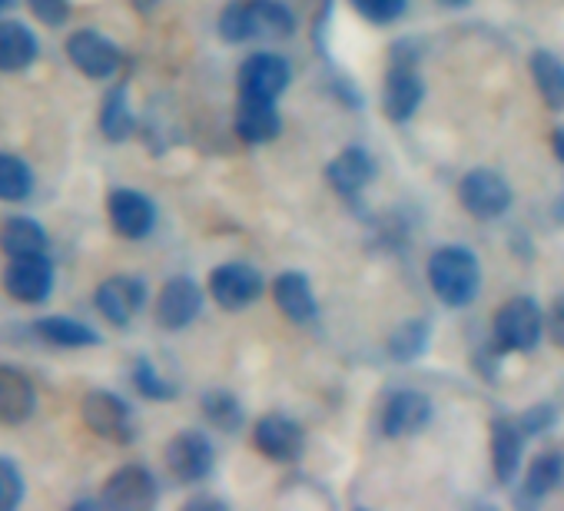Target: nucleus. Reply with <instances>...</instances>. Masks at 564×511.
<instances>
[{
	"label": "nucleus",
	"mask_w": 564,
	"mask_h": 511,
	"mask_svg": "<svg viewBox=\"0 0 564 511\" xmlns=\"http://www.w3.org/2000/svg\"><path fill=\"white\" fill-rule=\"evenodd\" d=\"M296 31L293 11L282 0H232L219 14V34L226 44H246L259 37H290Z\"/></svg>",
	"instance_id": "nucleus-1"
},
{
	"label": "nucleus",
	"mask_w": 564,
	"mask_h": 511,
	"mask_svg": "<svg viewBox=\"0 0 564 511\" xmlns=\"http://www.w3.org/2000/svg\"><path fill=\"white\" fill-rule=\"evenodd\" d=\"M429 283L435 290V296L452 306V309H465L475 303L478 290H481V263L478 256L465 246H442L432 252L429 260Z\"/></svg>",
	"instance_id": "nucleus-2"
},
{
	"label": "nucleus",
	"mask_w": 564,
	"mask_h": 511,
	"mask_svg": "<svg viewBox=\"0 0 564 511\" xmlns=\"http://www.w3.org/2000/svg\"><path fill=\"white\" fill-rule=\"evenodd\" d=\"M544 316L531 296H514L495 313V346L501 352H531L541 339Z\"/></svg>",
	"instance_id": "nucleus-3"
},
{
	"label": "nucleus",
	"mask_w": 564,
	"mask_h": 511,
	"mask_svg": "<svg viewBox=\"0 0 564 511\" xmlns=\"http://www.w3.org/2000/svg\"><path fill=\"white\" fill-rule=\"evenodd\" d=\"M80 412H84L87 428H90L94 435H100V438H110V442H117V445H130V442L137 438V425H133L130 405H127L120 395L107 392V389L87 392Z\"/></svg>",
	"instance_id": "nucleus-4"
},
{
	"label": "nucleus",
	"mask_w": 564,
	"mask_h": 511,
	"mask_svg": "<svg viewBox=\"0 0 564 511\" xmlns=\"http://www.w3.org/2000/svg\"><path fill=\"white\" fill-rule=\"evenodd\" d=\"M458 199L475 219H498L511 206V186L495 170H471L458 183Z\"/></svg>",
	"instance_id": "nucleus-5"
},
{
	"label": "nucleus",
	"mask_w": 564,
	"mask_h": 511,
	"mask_svg": "<svg viewBox=\"0 0 564 511\" xmlns=\"http://www.w3.org/2000/svg\"><path fill=\"white\" fill-rule=\"evenodd\" d=\"M262 290H265V283H262L259 270H252L246 263H223L209 273V296L226 313L249 309L262 296Z\"/></svg>",
	"instance_id": "nucleus-6"
},
{
	"label": "nucleus",
	"mask_w": 564,
	"mask_h": 511,
	"mask_svg": "<svg viewBox=\"0 0 564 511\" xmlns=\"http://www.w3.org/2000/svg\"><path fill=\"white\" fill-rule=\"evenodd\" d=\"M156 478L143 465H123L104 485V504L113 511H147L156 504Z\"/></svg>",
	"instance_id": "nucleus-7"
},
{
	"label": "nucleus",
	"mask_w": 564,
	"mask_h": 511,
	"mask_svg": "<svg viewBox=\"0 0 564 511\" xmlns=\"http://www.w3.org/2000/svg\"><path fill=\"white\" fill-rule=\"evenodd\" d=\"M290 64L279 54H252L239 67V97L246 100H279L290 87Z\"/></svg>",
	"instance_id": "nucleus-8"
},
{
	"label": "nucleus",
	"mask_w": 564,
	"mask_h": 511,
	"mask_svg": "<svg viewBox=\"0 0 564 511\" xmlns=\"http://www.w3.org/2000/svg\"><path fill=\"white\" fill-rule=\"evenodd\" d=\"M67 57H70V64H74L84 77H90V80H107V77H113V74L120 70V64H123L120 47H117L113 41H107L104 34H97V31H77V34H70V41H67Z\"/></svg>",
	"instance_id": "nucleus-9"
},
{
	"label": "nucleus",
	"mask_w": 564,
	"mask_h": 511,
	"mask_svg": "<svg viewBox=\"0 0 564 511\" xmlns=\"http://www.w3.org/2000/svg\"><path fill=\"white\" fill-rule=\"evenodd\" d=\"M213 445L203 432H180L166 445V468L183 485H196L213 471Z\"/></svg>",
	"instance_id": "nucleus-10"
},
{
	"label": "nucleus",
	"mask_w": 564,
	"mask_h": 511,
	"mask_svg": "<svg viewBox=\"0 0 564 511\" xmlns=\"http://www.w3.org/2000/svg\"><path fill=\"white\" fill-rule=\"evenodd\" d=\"M4 290L18 303H44L54 290V267L47 256H24V260H11L4 273Z\"/></svg>",
	"instance_id": "nucleus-11"
},
{
	"label": "nucleus",
	"mask_w": 564,
	"mask_h": 511,
	"mask_svg": "<svg viewBox=\"0 0 564 511\" xmlns=\"http://www.w3.org/2000/svg\"><path fill=\"white\" fill-rule=\"evenodd\" d=\"M252 442H256V448H259L265 458H272V461H296V458L303 455L306 435H303L300 422H293V418H286V415H279V412H272V415H262V418L256 422Z\"/></svg>",
	"instance_id": "nucleus-12"
},
{
	"label": "nucleus",
	"mask_w": 564,
	"mask_h": 511,
	"mask_svg": "<svg viewBox=\"0 0 564 511\" xmlns=\"http://www.w3.org/2000/svg\"><path fill=\"white\" fill-rule=\"evenodd\" d=\"M94 303H97V309H100V316H104L107 323H113V326L123 329V326H130L133 316L143 309V303H147V286H143L140 280H133V276H113V280H107V283L97 286Z\"/></svg>",
	"instance_id": "nucleus-13"
},
{
	"label": "nucleus",
	"mask_w": 564,
	"mask_h": 511,
	"mask_svg": "<svg viewBox=\"0 0 564 511\" xmlns=\"http://www.w3.org/2000/svg\"><path fill=\"white\" fill-rule=\"evenodd\" d=\"M203 309V290L189 276L170 280L156 296V323L170 333L186 329Z\"/></svg>",
	"instance_id": "nucleus-14"
},
{
	"label": "nucleus",
	"mask_w": 564,
	"mask_h": 511,
	"mask_svg": "<svg viewBox=\"0 0 564 511\" xmlns=\"http://www.w3.org/2000/svg\"><path fill=\"white\" fill-rule=\"evenodd\" d=\"M107 213L123 239H143L156 226V206L140 189H113L107 199Z\"/></svg>",
	"instance_id": "nucleus-15"
},
{
	"label": "nucleus",
	"mask_w": 564,
	"mask_h": 511,
	"mask_svg": "<svg viewBox=\"0 0 564 511\" xmlns=\"http://www.w3.org/2000/svg\"><path fill=\"white\" fill-rule=\"evenodd\" d=\"M429 422H432V399L415 389H402V392L389 395V402L382 409V432L389 438L419 435Z\"/></svg>",
	"instance_id": "nucleus-16"
},
{
	"label": "nucleus",
	"mask_w": 564,
	"mask_h": 511,
	"mask_svg": "<svg viewBox=\"0 0 564 511\" xmlns=\"http://www.w3.org/2000/svg\"><path fill=\"white\" fill-rule=\"evenodd\" d=\"M425 97L422 77L415 74L412 64H395L386 77V90H382V110L392 123H405L412 120V113L419 110Z\"/></svg>",
	"instance_id": "nucleus-17"
},
{
	"label": "nucleus",
	"mask_w": 564,
	"mask_h": 511,
	"mask_svg": "<svg viewBox=\"0 0 564 511\" xmlns=\"http://www.w3.org/2000/svg\"><path fill=\"white\" fill-rule=\"evenodd\" d=\"M524 438L528 432L518 425V418H495L491 422V468L501 485H511L521 458H524Z\"/></svg>",
	"instance_id": "nucleus-18"
},
{
	"label": "nucleus",
	"mask_w": 564,
	"mask_h": 511,
	"mask_svg": "<svg viewBox=\"0 0 564 511\" xmlns=\"http://www.w3.org/2000/svg\"><path fill=\"white\" fill-rule=\"evenodd\" d=\"M272 303L279 306L282 316H286L290 323H296V326H310L319 316L313 286H310V280L303 273H282V276H275Z\"/></svg>",
	"instance_id": "nucleus-19"
},
{
	"label": "nucleus",
	"mask_w": 564,
	"mask_h": 511,
	"mask_svg": "<svg viewBox=\"0 0 564 511\" xmlns=\"http://www.w3.org/2000/svg\"><path fill=\"white\" fill-rule=\"evenodd\" d=\"M282 133V117L275 110V100H246L239 97L236 107V137L249 146L272 143Z\"/></svg>",
	"instance_id": "nucleus-20"
},
{
	"label": "nucleus",
	"mask_w": 564,
	"mask_h": 511,
	"mask_svg": "<svg viewBox=\"0 0 564 511\" xmlns=\"http://www.w3.org/2000/svg\"><path fill=\"white\" fill-rule=\"evenodd\" d=\"M372 176H376V160L362 146H346L326 166V180L339 196H359L372 183Z\"/></svg>",
	"instance_id": "nucleus-21"
},
{
	"label": "nucleus",
	"mask_w": 564,
	"mask_h": 511,
	"mask_svg": "<svg viewBox=\"0 0 564 511\" xmlns=\"http://www.w3.org/2000/svg\"><path fill=\"white\" fill-rule=\"evenodd\" d=\"M37 405V392L34 382L14 369L0 362V425H21L34 415Z\"/></svg>",
	"instance_id": "nucleus-22"
},
{
	"label": "nucleus",
	"mask_w": 564,
	"mask_h": 511,
	"mask_svg": "<svg viewBox=\"0 0 564 511\" xmlns=\"http://www.w3.org/2000/svg\"><path fill=\"white\" fill-rule=\"evenodd\" d=\"M37 61V37L18 21H0V70L18 74Z\"/></svg>",
	"instance_id": "nucleus-23"
},
{
	"label": "nucleus",
	"mask_w": 564,
	"mask_h": 511,
	"mask_svg": "<svg viewBox=\"0 0 564 511\" xmlns=\"http://www.w3.org/2000/svg\"><path fill=\"white\" fill-rule=\"evenodd\" d=\"M0 249H4L11 260L47 256V232L31 216H11L4 226H0Z\"/></svg>",
	"instance_id": "nucleus-24"
},
{
	"label": "nucleus",
	"mask_w": 564,
	"mask_h": 511,
	"mask_svg": "<svg viewBox=\"0 0 564 511\" xmlns=\"http://www.w3.org/2000/svg\"><path fill=\"white\" fill-rule=\"evenodd\" d=\"M34 333H37V339H44L47 346H57V349H87V346L100 343V336L87 323L70 319V316H47V319L34 323Z\"/></svg>",
	"instance_id": "nucleus-25"
},
{
	"label": "nucleus",
	"mask_w": 564,
	"mask_h": 511,
	"mask_svg": "<svg viewBox=\"0 0 564 511\" xmlns=\"http://www.w3.org/2000/svg\"><path fill=\"white\" fill-rule=\"evenodd\" d=\"M100 130H104V137L110 143H123L137 130V117L130 110V94H127L123 84L107 90L104 107H100Z\"/></svg>",
	"instance_id": "nucleus-26"
},
{
	"label": "nucleus",
	"mask_w": 564,
	"mask_h": 511,
	"mask_svg": "<svg viewBox=\"0 0 564 511\" xmlns=\"http://www.w3.org/2000/svg\"><path fill=\"white\" fill-rule=\"evenodd\" d=\"M528 67H531V77H534L541 100L551 110H564V64L551 51H534Z\"/></svg>",
	"instance_id": "nucleus-27"
},
{
	"label": "nucleus",
	"mask_w": 564,
	"mask_h": 511,
	"mask_svg": "<svg viewBox=\"0 0 564 511\" xmlns=\"http://www.w3.org/2000/svg\"><path fill=\"white\" fill-rule=\"evenodd\" d=\"M203 415H206V422L209 425H216L219 432H239V425H242V405H239V399L232 395V392H226V389H209L206 395H203Z\"/></svg>",
	"instance_id": "nucleus-28"
},
{
	"label": "nucleus",
	"mask_w": 564,
	"mask_h": 511,
	"mask_svg": "<svg viewBox=\"0 0 564 511\" xmlns=\"http://www.w3.org/2000/svg\"><path fill=\"white\" fill-rule=\"evenodd\" d=\"M564 478V461L557 452H541L524 475V498H544Z\"/></svg>",
	"instance_id": "nucleus-29"
},
{
	"label": "nucleus",
	"mask_w": 564,
	"mask_h": 511,
	"mask_svg": "<svg viewBox=\"0 0 564 511\" xmlns=\"http://www.w3.org/2000/svg\"><path fill=\"white\" fill-rule=\"evenodd\" d=\"M31 189H34L31 166L14 153H0V199L18 203V199H28Z\"/></svg>",
	"instance_id": "nucleus-30"
},
{
	"label": "nucleus",
	"mask_w": 564,
	"mask_h": 511,
	"mask_svg": "<svg viewBox=\"0 0 564 511\" xmlns=\"http://www.w3.org/2000/svg\"><path fill=\"white\" fill-rule=\"evenodd\" d=\"M429 346V326L422 319H412V323H402L392 339H389V352L395 362H412L425 352Z\"/></svg>",
	"instance_id": "nucleus-31"
},
{
	"label": "nucleus",
	"mask_w": 564,
	"mask_h": 511,
	"mask_svg": "<svg viewBox=\"0 0 564 511\" xmlns=\"http://www.w3.org/2000/svg\"><path fill=\"white\" fill-rule=\"evenodd\" d=\"M133 385L150 402H166V399L176 395V385L170 379H163L150 359H137V366H133Z\"/></svg>",
	"instance_id": "nucleus-32"
},
{
	"label": "nucleus",
	"mask_w": 564,
	"mask_h": 511,
	"mask_svg": "<svg viewBox=\"0 0 564 511\" xmlns=\"http://www.w3.org/2000/svg\"><path fill=\"white\" fill-rule=\"evenodd\" d=\"M24 501V475L11 458H0V511H11Z\"/></svg>",
	"instance_id": "nucleus-33"
},
{
	"label": "nucleus",
	"mask_w": 564,
	"mask_h": 511,
	"mask_svg": "<svg viewBox=\"0 0 564 511\" xmlns=\"http://www.w3.org/2000/svg\"><path fill=\"white\" fill-rule=\"evenodd\" d=\"M352 8L372 24H392L405 14L409 0H352Z\"/></svg>",
	"instance_id": "nucleus-34"
},
{
	"label": "nucleus",
	"mask_w": 564,
	"mask_h": 511,
	"mask_svg": "<svg viewBox=\"0 0 564 511\" xmlns=\"http://www.w3.org/2000/svg\"><path fill=\"white\" fill-rule=\"evenodd\" d=\"M28 8L44 28H64L70 21V0H28Z\"/></svg>",
	"instance_id": "nucleus-35"
},
{
	"label": "nucleus",
	"mask_w": 564,
	"mask_h": 511,
	"mask_svg": "<svg viewBox=\"0 0 564 511\" xmlns=\"http://www.w3.org/2000/svg\"><path fill=\"white\" fill-rule=\"evenodd\" d=\"M518 425L528 432V435H541L554 425V409L551 405H534L531 412L518 415Z\"/></svg>",
	"instance_id": "nucleus-36"
},
{
	"label": "nucleus",
	"mask_w": 564,
	"mask_h": 511,
	"mask_svg": "<svg viewBox=\"0 0 564 511\" xmlns=\"http://www.w3.org/2000/svg\"><path fill=\"white\" fill-rule=\"evenodd\" d=\"M547 333H551V343L554 346H561L564 349V296H557L554 300V306H551V313H547Z\"/></svg>",
	"instance_id": "nucleus-37"
},
{
	"label": "nucleus",
	"mask_w": 564,
	"mask_h": 511,
	"mask_svg": "<svg viewBox=\"0 0 564 511\" xmlns=\"http://www.w3.org/2000/svg\"><path fill=\"white\" fill-rule=\"evenodd\" d=\"M554 156L564 163V127H557V130H554Z\"/></svg>",
	"instance_id": "nucleus-38"
},
{
	"label": "nucleus",
	"mask_w": 564,
	"mask_h": 511,
	"mask_svg": "<svg viewBox=\"0 0 564 511\" xmlns=\"http://www.w3.org/2000/svg\"><path fill=\"white\" fill-rule=\"evenodd\" d=\"M438 4H442V8H465L468 0H438Z\"/></svg>",
	"instance_id": "nucleus-39"
},
{
	"label": "nucleus",
	"mask_w": 564,
	"mask_h": 511,
	"mask_svg": "<svg viewBox=\"0 0 564 511\" xmlns=\"http://www.w3.org/2000/svg\"><path fill=\"white\" fill-rule=\"evenodd\" d=\"M14 4H18V0H0V18H4Z\"/></svg>",
	"instance_id": "nucleus-40"
},
{
	"label": "nucleus",
	"mask_w": 564,
	"mask_h": 511,
	"mask_svg": "<svg viewBox=\"0 0 564 511\" xmlns=\"http://www.w3.org/2000/svg\"><path fill=\"white\" fill-rule=\"evenodd\" d=\"M557 213H561V216H564V203H557Z\"/></svg>",
	"instance_id": "nucleus-41"
}]
</instances>
